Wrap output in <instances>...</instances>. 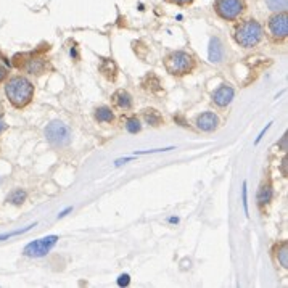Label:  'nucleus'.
<instances>
[{
	"mask_svg": "<svg viewBox=\"0 0 288 288\" xmlns=\"http://www.w3.org/2000/svg\"><path fill=\"white\" fill-rule=\"evenodd\" d=\"M5 94L11 101V105H15L16 108H23L32 100L34 86L26 78L16 76L8 81V84L5 87Z\"/></svg>",
	"mask_w": 288,
	"mask_h": 288,
	"instance_id": "f257e3e1",
	"label": "nucleus"
},
{
	"mask_svg": "<svg viewBox=\"0 0 288 288\" xmlns=\"http://www.w3.org/2000/svg\"><path fill=\"white\" fill-rule=\"evenodd\" d=\"M263 39V26L256 19H246L245 23L237 26L235 29V40L237 44L246 49L258 45Z\"/></svg>",
	"mask_w": 288,
	"mask_h": 288,
	"instance_id": "f03ea898",
	"label": "nucleus"
},
{
	"mask_svg": "<svg viewBox=\"0 0 288 288\" xmlns=\"http://www.w3.org/2000/svg\"><path fill=\"white\" fill-rule=\"evenodd\" d=\"M45 137L53 147H66L71 142V131L65 122L52 121L45 127Z\"/></svg>",
	"mask_w": 288,
	"mask_h": 288,
	"instance_id": "7ed1b4c3",
	"label": "nucleus"
},
{
	"mask_svg": "<svg viewBox=\"0 0 288 288\" xmlns=\"http://www.w3.org/2000/svg\"><path fill=\"white\" fill-rule=\"evenodd\" d=\"M193 68V58L187 52H174L166 58V70L174 76L187 74Z\"/></svg>",
	"mask_w": 288,
	"mask_h": 288,
	"instance_id": "20e7f679",
	"label": "nucleus"
},
{
	"mask_svg": "<svg viewBox=\"0 0 288 288\" xmlns=\"http://www.w3.org/2000/svg\"><path fill=\"white\" fill-rule=\"evenodd\" d=\"M57 242H58L57 235H47V237H42L39 240H34L31 243H27L24 246L23 253L29 258H42L45 255H49L53 246L57 245Z\"/></svg>",
	"mask_w": 288,
	"mask_h": 288,
	"instance_id": "39448f33",
	"label": "nucleus"
},
{
	"mask_svg": "<svg viewBox=\"0 0 288 288\" xmlns=\"http://www.w3.org/2000/svg\"><path fill=\"white\" fill-rule=\"evenodd\" d=\"M245 8L243 0H216L214 10L222 19H227V21H234L237 19Z\"/></svg>",
	"mask_w": 288,
	"mask_h": 288,
	"instance_id": "423d86ee",
	"label": "nucleus"
},
{
	"mask_svg": "<svg viewBox=\"0 0 288 288\" xmlns=\"http://www.w3.org/2000/svg\"><path fill=\"white\" fill-rule=\"evenodd\" d=\"M269 29L274 37L285 39L288 34V16L285 11H279L269 19Z\"/></svg>",
	"mask_w": 288,
	"mask_h": 288,
	"instance_id": "0eeeda50",
	"label": "nucleus"
},
{
	"mask_svg": "<svg viewBox=\"0 0 288 288\" xmlns=\"http://www.w3.org/2000/svg\"><path fill=\"white\" fill-rule=\"evenodd\" d=\"M234 95H235L234 89L229 84H222L212 94V101H214L217 106H227L230 105V101L234 100Z\"/></svg>",
	"mask_w": 288,
	"mask_h": 288,
	"instance_id": "6e6552de",
	"label": "nucleus"
},
{
	"mask_svg": "<svg viewBox=\"0 0 288 288\" xmlns=\"http://www.w3.org/2000/svg\"><path fill=\"white\" fill-rule=\"evenodd\" d=\"M217 126H219V118L214 113H211V111L203 113V114H200L196 118V127L201 129V131H204V132L216 131Z\"/></svg>",
	"mask_w": 288,
	"mask_h": 288,
	"instance_id": "1a4fd4ad",
	"label": "nucleus"
},
{
	"mask_svg": "<svg viewBox=\"0 0 288 288\" xmlns=\"http://www.w3.org/2000/svg\"><path fill=\"white\" fill-rule=\"evenodd\" d=\"M208 57H209V61H212V63H219V61H221L222 57H224L222 44H221V40H219L217 37H212V39L209 40Z\"/></svg>",
	"mask_w": 288,
	"mask_h": 288,
	"instance_id": "9d476101",
	"label": "nucleus"
},
{
	"mask_svg": "<svg viewBox=\"0 0 288 288\" xmlns=\"http://www.w3.org/2000/svg\"><path fill=\"white\" fill-rule=\"evenodd\" d=\"M113 98H114V103L122 109H129L132 106V97L126 91H118Z\"/></svg>",
	"mask_w": 288,
	"mask_h": 288,
	"instance_id": "9b49d317",
	"label": "nucleus"
},
{
	"mask_svg": "<svg viewBox=\"0 0 288 288\" xmlns=\"http://www.w3.org/2000/svg\"><path fill=\"white\" fill-rule=\"evenodd\" d=\"M26 70L31 74H42L45 70V61L42 58H32V60L27 61Z\"/></svg>",
	"mask_w": 288,
	"mask_h": 288,
	"instance_id": "f8f14e48",
	"label": "nucleus"
},
{
	"mask_svg": "<svg viewBox=\"0 0 288 288\" xmlns=\"http://www.w3.org/2000/svg\"><path fill=\"white\" fill-rule=\"evenodd\" d=\"M95 119L100 122H111L114 119V114L111 111V108L108 106H100L95 109Z\"/></svg>",
	"mask_w": 288,
	"mask_h": 288,
	"instance_id": "ddd939ff",
	"label": "nucleus"
},
{
	"mask_svg": "<svg viewBox=\"0 0 288 288\" xmlns=\"http://www.w3.org/2000/svg\"><path fill=\"white\" fill-rule=\"evenodd\" d=\"M271 200H272V187L269 184H266L258 192V203L259 206H264V204H267Z\"/></svg>",
	"mask_w": 288,
	"mask_h": 288,
	"instance_id": "4468645a",
	"label": "nucleus"
},
{
	"mask_svg": "<svg viewBox=\"0 0 288 288\" xmlns=\"http://www.w3.org/2000/svg\"><path fill=\"white\" fill-rule=\"evenodd\" d=\"M145 121L148 122L150 126H153V127H156V126H160L161 122H163V118H161V114L156 111V109H145Z\"/></svg>",
	"mask_w": 288,
	"mask_h": 288,
	"instance_id": "2eb2a0df",
	"label": "nucleus"
},
{
	"mask_svg": "<svg viewBox=\"0 0 288 288\" xmlns=\"http://www.w3.org/2000/svg\"><path fill=\"white\" fill-rule=\"evenodd\" d=\"M277 259L284 267H288V245H287V242H284L277 248Z\"/></svg>",
	"mask_w": 288,
	"mask_h": 288,
	"instance_id": "dca6fc26",
	"label": "nucleus"
},
{
	"mask_svg": "<svg viewBox=\"0 0 288 288\" xmlns=\"http://www.w3.org/2000/svg\"><path fill=\"white\" fill-rule=\"evenodd\" d=\"M267 6L272 11H285L287 10V0H266Z\"/></svg>",
	"mask_w": 288,
	"mask_h": 288,
	"instance_id": "f3484780",
	"label": "nucleus"
},
{
	"mask_svg": "<svg viewBox=\"0 0 288 288\" xmlns=\"http://www.w3.org/2000/svg\"><path fill=\"white\" fill-rule=\"evenodd\" d=\"M24 200H26V192H23L21 189L11 192L10 196H8V201L13 203V204H21Z\"/></svg>",
	"mask_w": 288,
	"mask_h": 288,
	"instance_id": "a211bd4d",
	"label": "nucleus"
},
{
	"mask_svg": "<svg viewBox=\"0 0 288 288\" xmlns=\"http://www.w3.org/2000/svg\"><path fill=\"white\" fill-rule=\"evenodd\" d=\"M126 129H127V132L137 134V132H140L142 124L137 118H131V119H127V122H126Z\"/></svg>",
	"mask_w": 288,
	"mask_h": 288,
	"instance_id": "6ab92c4d",
	"label": "nucleus"
},
{
	"mask_svg": "<svg viewBox=\"0 0 288 288\" xmlns=\"http://www.w3.org/2000/svg\"><path fill=\"white\" fill-rule=\"evenodd\" d=\"M242 200H243L245 214L248 216V189H246V182L243 184V189H242Z\"/></svg>",
	"mask_w": 288,
	"mask_h": 288,
	"instance_id": "aec40b11",
	"label": "nucleus"
},
{
	"mask_svg": "<svg viewBox=\"0 0 288 288\" xmlns=\"http://www.w3.org/2000/svg\"><path fill=\"white\" fill-rule=\"evenodd\" d=\"M32 227V225H29V227H26L23 230H15V232H10V234H3V235H0V240H5V238H10V237H15V235H19V234H24V232H27Z\"/></svg>",
	"mask_w": 288,
	"mask_h": 288,
	"instance_id": "412c9836",
	"label": "nucleus"
},
{
	"mask_svg": "<svg viewBox=\"0 0 288 288\" xmlns=\"http://www.w3.org/2000/svg\"><path fill=\"white\" fill-rule=\"evenodd\" d=\"M129 276L127 274H122V276H119V279H118V285H121V287H127L129 285Z\"/></svg>",
	"mask_w": 288,
	"mask_h": 288,
	"instance_id": "4be33fe9",
	"label": "nucleus"
},
{
	"mask_svg": "<svg viewBox=\"0 0 288 288\" xmlns=\"http://www.w3.org/2000/svg\"><path fill=\"white\" fill-rule=\"evenodd\" d=\"M287 140H288V135H287V134H284L282 140H280V143H279V147L282 148L284 152H287Z\"/></svg>",
	"mask_w": 288,
	"mask_h": 288,
	"instance_id": "5701e85b",
	"label": "nucleus"
},
{
	"mask_svg": "<svg viewBox=\"0 0 288 288\" xmlns=\"http://www.w3.org/2000/svg\"><path fill=\"white\" fill-rule=\"evenodd\" d=\"M169 2L177 3V5H189V3L193 2V0H169Z\"/></svg>",
	"mask_w": 288,
	"mask_h": 288,
	"instance_id": "b1692460",
	"label": "nucleus"
},
{
	"mask_svg": "<svg viewBox=\"0 0 288 288\" xmlns=\"http://www.w3.org/2000/svg\"><path fill=\"white\" fill-rule=\"evenodd\" d=\"M5 78H6V70L3 66H0V82H2Z\"/></svg>",
	"mask_w": 288,
	"mask_h": 288,
	"instance_id": "393cba45",
	"label": "nucleus"
},
{
	"mask_svg": "<svg viewBox=\"0 0 288 288\" xmlns=\"http://www.w3.org/2000/svg\"><path fill=\"white\" fill-rule=\"evenodd\" d=\"M287 158H285V160L282 161V171H284V176H287Z\"/></svg>",
	"mask_w": 288,
	"mask_h": 288,
	"instance_id": "a878e982",
	"label": "nucleus"
},
{
	"mask_svg": "<svg viewBox=\"0 0 288 288\" xmlns=\"http://www.w3.org/2000/svg\"><path fill=\"white\" fill-rule=\"evenodd\" d=\"M3 129H5V122L2 121V118H0V132H2Z\"/></svg>",
	"mask_w": 288,
	"mask_h": 288,
	"instance_id": "bb28decb",
	"label": "nucleus"
}]
</instances>
